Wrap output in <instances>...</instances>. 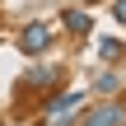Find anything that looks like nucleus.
Here are the masks:
<instances>
[{
  "label": "nucleus",
  "mask_w": 126,
  "mask_h": 126,
  "mask_svg": "<svg viewBox=\"0 0 126 126\" xmlns=\"http://www.w3.org/2000/svg\"><path fill=\"white\" fill-rule=\"evenodd\" d=\"M61 23H65V33H75V37H84V33L94 28V19H89L84 9H61Z\"/></svg>",
  "instance_id": "obj_6"
},
{
  "label": "nucleus",
  "mask_w": 126,
  "mask_h": 126,
  "mask_svg": "<svg viewBox=\"0 0 126 126\" xmlns=\"http://www.w3.org/2000/svg\"><path fill=\"white\" fill-rule=\"evenodd\" d=\"M56 79H61V65H33V70L23 75V84H28V89H51Z\"/></svg>",
  "instance_id": "obj_4"
},
{
  "label": "nucleus",
  "mask_w": 126,
  "mask_h": 126,
  "mask_svg": "<svg viewBox=\"0 0 126 126\" xmlns=\"http://www.w3.org/2000/svg\"><path fill=\"white\" fill-rule=\"evenodd\" d=\"M94 51H98V61H103V65H117V61L126 56V42H122V37H108V33H103Z\"/></svg>",
  "instance_id": "obj_5"
},
{
  "label": "nucleus",
  "mask_w": 126,
  "mask_h": 126,
  "mask_svg": "<svg viewBox=\"0 0 126 126\" xmlns=\"http://www.w3.org/2000/svg\"><path fill=\"white\" fill-rule=\"evenodd\" d=\"M122 126H126V122H122Z\"/></svg>",
  "instance_id": "obj_9"
},
{
  "label": "nucleus",
  "mask_w": 126,
  "mask_h": 126,
  "mask_svg": "<svg viewBox=\"0 0 126 126\" xmlns=\"http://www.w3.org/2000/svg\"><path fill=\"white\" fill-rule=\"evenodd\" d=\"M84 103H89V98H84L79 89H65V94H51V98H47V117H42L37 126H70V117H75V112H79Z\"/></svg>",
  "instance_id": "obj_1"
},
{
  "label": "nucleus",
  "mask_w": 126,
  "mask_h": 126,
  "mask_svg": "<svg viewBox=\"0 0 126 126\" xmlns=\"http://www.w3.org/2000/svg\"><path fill=\"white\" fill-rule=\"evenodd\" d=\"M112 19H117V23H126V0H112Z\"/></svg>",
  "instance_id": "obj_8"
},
{
  "label": "nucleus",
  "mask_w": 126,
  "mask_h": 126,
  "mask_svg": "<svg viewBox=\"0 0 126 126\" xmlns=\"http://www.w3.org/2000/svg\"><path fill=\"white\" fill-rule=\"evenodd\" d=\"M75 117H79L75 126H122L126 122V108L122 103H98V108H79Z\"/></svg>",
  "instance_id": "obj_2"
},
{
  "label": "nucleus",
  "mask_w": 126,
  "mask_h": 126,
  "mask_svg": "<svg viewBox=\"0 0 126 126\" xmlns=\"http://www.w3.org/2000/svg\"><path fill=\"white\" fill-rule=\"evenodd\" d=\"M47 47H51V28H47V23H28V28L19 33V51H23V56H42Z\"/></svg>",
  "instance_id": "obj_3"
},
{
  "label": "nucleus",
  "mask_w": 126,
  "mask_h": 126,
  "mask_svg": "<svg viewBox=\"0 0 126 126\" xmlns=\"http://www.w3.org/2000/svg\"><path fill=\"white\" fill-rule=\"evenodd\" d=\"M94 89L103 94V98H112V94H122V75L108 65V70H98V79H94Z\"/></svg>",
  "instance_id": "obj_7"
}]
</instances>
